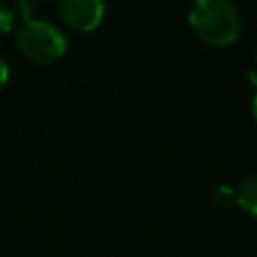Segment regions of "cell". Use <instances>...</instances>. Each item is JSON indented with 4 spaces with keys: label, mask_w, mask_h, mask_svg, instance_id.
Segmentation results:
<instances>
[{
    "label": "cell",
    "mask_w": 257,
    "mask_h": 257,
    "mask_svg": "<svg viewBox=\"0 0 257 257\" xmlns=\"http://www.w3.org/2000/svg\"><path fill=\"white\" fill-rule=\"evenodd\" d=\"M253 114H255V118H257V94H255V98H253Z\"/></svg>",
    "instance_id": "cell-9"
},
{
    "label": "cell",
    "mask_w": 257,
    "mask_h": 257,
    "mask_svg": "<svg viewBox=\"0 0 257 257\" xmlns=\"http://www.w3.org/2000/svg\"><path fill=\"white\" fill-rule=\"evenodd\" d=\"M213 199H215V203H217V205H227L229 201H233V199H235V191L223 185V187H219V189L215 191Z\"/></svg>",
    "instance_id": "cell-6"
},
{
    "label": "cell",
    "mask_w": 257,
    "mask_h": 257,
    "mask_svg": "<svg viewBox=\"0 0 257 257\" xmlns=\"http://www.w3.org/2000/svg\"><path fill=\"white\" fill-rule=\"evenodd\" d=\"M16 46L32 62L50 64L66 52V38L54 24L30 18L16 30Z\"/></svg>",
    "instance_id": "cell-2"
},
{
    "label": "cell",
    "mask_w": 257,
    "mask_h": 257,
    "mask_svg": "<svg viewBox=\"0 0 257 257\" xmlns=\"http://www.w3.org/2000/svg\"><path fill=\"white\" fill-rule=\"evenodd\" d=\"M8 76H10V70H8V64L4 58H0V90L6 86L8 82Z\"/></svg>",
    "instance_id": "cell-8"
},
{
    "label": "cell",
    "mask_w": 257,
    "mask_h": 257,
    "mask_svg": "<svg viewBox=\"0 0 257 257\" xmlns=\"http://www.w3.org/2000/svg\"><path fill=\"white\" fill-rule=\"evenodd\" d=\"M189 24L201 40L213 46L231 44L239 34V14L231 0H193Z\"/></svg>",
    "instance_id": "cell-1"
},
{
    "label": "cell",
    "mask_w": 257,
    "mask_h": 257,
    "mask_svg": "<svg viewBox=\"0 0 257 257\" xmlns=\"http://www.w3.org/2000/svg\"><path fill=\"white\" fill-rule=\"evenodd\" d=\"M12 26H14V12L6 4L0 2V34L10 32Z\"/></svg>",
    "instance_id": "cell-5"
},
{
    "label": "cell",
    "mask_w": 257,
    "mask_h": 257,
    "mask_svg": "<svg viewBox=\"0 0 257 257\" xmlns=\"http://www.w3.org/2000/svg\"><path fill=\"white\" fill-rule=\"evenodd\" d=\"M58 12L72 30L90 32L104 16V0H58Z\"/></svg>",
    "instance_id": "cell-3"
},
{
    "label": "cell",
    "mask_w": 257,
    "mask_h": 257,
    "mask_svg": "<svg viewBox=\"0 0 257 257\" xmlns=\"http://www.w3.org/2000/svg\"><path fill=\"white\" fill-rule=\"evenodd\" d=\"M235 201L245 213L257 217V177H247L239 183L235 189Z\"/></svg>",
    "instance_id": "cell-4"
},
{
    "label": "cell",
    "mask_w": 257,
    "mask_h": 257,
    "mask_svg": "<svg viewBox=\"0 0 257 257\" xmlns=\"http://www.w3.org/2000/svg\"><path fill=\"white\" fill-rule=\"evenodd\" d=\"M16 12L24 18V22L30 20V18H32V12H34L32 0H18V2H16Z\"/></svg>",
    "instance_id": "cell-7"
}]
</instances>
